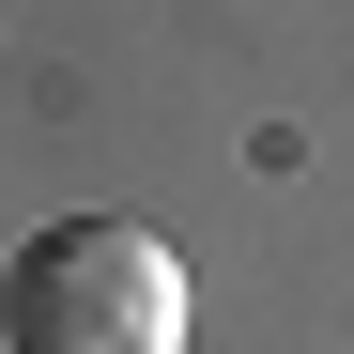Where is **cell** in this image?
Returning a JSON list of instances; mask_svg holds the SVG:
<instances>
[{"instance_id": "obj_1", "label": "cell", "mask_w": 354, "mask_h": 354, "mask_svg": "<svg viewBox=\"0 0 354 354\" xmlns=\"http://www.w3.org/2000/svg\"><path fill=\"white\" fill-rule=\"evenodd\" d=\"M0 339L16 354H169L185 339V262L139 216H62L0 277Z\"/></svg>"}]
</instances>
